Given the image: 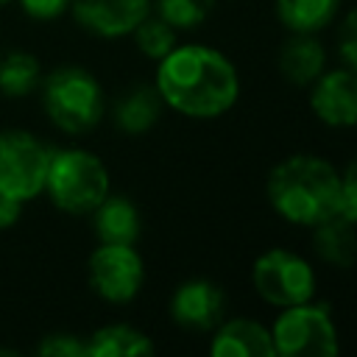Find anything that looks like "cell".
Wrapping results in <instances>:
<instances>
[{
  "mask_svg": "<svg viewBox=\"0 0 357 357\" xmlns=\"http://www.w3.org/2000/svg\"><path fill=\"white\" fill-rule=\"evenodd\" d=\"M165 112V100L153 84H134L112 103V123L120 134L142 137L148 134Z\"/></svg>",
  "mask_w": 357,
  "mask_h": 357,
  "instance_id": "4fadbf2b",
  "label": "cell"
},
{
  "mask_svg": "<svg viewBox=\"0 0 357 357\" xmlns=\"http://www.w3.org/2000/svg\"><path fill=\"white\" fill-rule=\"evenodd\" d=\"M8 3H11V0H0V8H3V6H8Z\"/></svg>",
  "mask_w": 357,
  "mask_h": 357,
  "instance_id": "4316f807",
  "label": "cell"
},
{
  "mask_svg": "<svg viewBox=\"0 0 357 357\" xmlns=\"http://www.w3.org/2000/svg\"><path fill=\"white\" fill-rule=\"evenodd\" d=\"M22 212H25V204L22 201L0 192V231H11L20 223Z\"/></svg>",
  "mask_w": 357,
  "mask_h": 357,
  "instance_id": "484cf974",
  "label": "cell"
},
{
  "mask_svg": "<svg viewBox=\"0 0 357 357\" xmlns=\"http://www.w3.org/2000/svg\"><path fill=\"white\" fill-rule=\"evenodd\" d=\"M343 0H273L276 20L287 33H321L340 14Z\"/></svg>",
  "mask_w": 357,
  "mask_h": 357,
  "instance_id": "d6986e66",
  "label": "cell"
},
{
  "mask_svg": "<svg viewBox=\"0 0 357 357\" xmlns=\"http://www.w3.org/2000/svg\"><path fill=\"white\" fill-rule=\"evenodd\" d=\"M251 282L257 296L271 307H293L315 298V271L312 265L287 248H268L254 259Z\"/></svg>",
  "mask_w": 357,
  "mask_h": 357,
  "instance_id": "52a82bcc",
  "label": "cell"
},
{
  "mask_svg": "<svg viewBox=\"0 0 357 357\" xmlns=\"http://www.w3.org/2000/svg\"><path fill=\"white\" fill-rule=\"evenodd\" d=\"M17 6L33 22H53L64 14H70L73 0H17Z\"/></svg>",
  "mask_w": 357,
  "mask_h": 357,
  "instance_id": "d4e9b609",
  "label": "cell"
},
{
  "mask_svg": "<svg viewBox=\"0 0 357 357\" xmlns=\"http://www.w3.org/2000/svg\"><path fill=\"white\" fill-rule=\"evenodd\" d=\"M153 86L165 109L190 120L223 117L240 98V75L229 56L209 45H176L156 61Z\"/></svg>",
  "mask_w": 357,
  "mask_h": 357,
  "instance_id": "6da1fadb",
  "label": "cell"
},
{
  "mask_svg": "<svg viewBox=\"0 0 357 357\" xmlns=\"http://www.w3.org/2000/svg\"><path fill=\"white\" fill-rule=\"evenodd\" d=\"M276 357H329L340 351V335L329 304L301 301L282 307L271 326Z\"/></svg>",
  "mask_w": 357,
  "mask_h": 357,
  "instance_id": "5b68a950",
  "label": "cell"
},
{
  "mask_svg": "<svg viewBox=\"0 0 357 357\" xmlns=\"http://www.w3.org/2000/svg\"><path fill=\"white\" fill-rule=\"evenodd\" d=\"M36 95L47 123L67 137L95 131L106 117L103 84L84 64H59L42 73Z\"/></svg>",
  "mask_w": 357,
  "mask_h": 357,
  "instance_id": "3957f363",
  "label": "cell"
},
{
  "mask_svg": "<svg viewBox=\"0 0 357 357\" xmlns=\"http://www.w3.org/2000/svg\"><path fill=\"white\" fill-rule=\"evenodd\" d=\"M215 8V0H151V11L176 31L201 28Z\"/></svg>",
  "mask_w": 357,
  "mask_h": 357,
  "instance_id": "44dd1931",
  "label": "cell"
},
{
  "mask_svg": "<svg viewBox=\"0 0 357 357\" xmlns=\"http://www.w3.org/2000/svg\"><path fill=\"white\" fill-rule=\"evenodd\" d=\"M84 343H86V357H142L156 351V343L142 329L123 321L92 329L84 337Z\"/></svg>",
  "mask_w": 357,
  "mask_h": 357,
  "instance_id": "2e32d148",
  "label": "cell"
},
{
  "mask_svg": "<svg viewBox=\"0 0 357 357\" xmlns=\"http://www.w3.org/2000/svg\"><path fill=\"white\" fill-rule=\"evenodd\" d=\"M335 47H337L340 64L357 73V6L346 11V17L340 20L337 33H335Z\"/></svg>",
  "mask_w": 357,
  "mask_h": 357,
  "instance_id": "603a6c76",
  "label": "cell"
},
{
  "mask_svg": "<svg viewBox=\"0 0 357 357\" xmlns=\"http://www.w3.org/2000/svg\"><path fill=\"white\" fill-rule=\"evenodd\" d=\"M112 192V178L106 162L78 145L53 148L45 192L47 201L73 218H86Z\"/></svg>",
  "mask_w": 357,
  "mask_h": 357,
  "instance_id": "277c9868",
  "label": "cell"
},
{
  "mask_svg": "<svg viewBox=\"0 0 357 357\" xmlns=\"http://www.w3.org/2000/svg\"><path fill=\"white\" fill-rule=\"evenodd\" d=\"M39 357H86V343L75 332H47L33 346Z\"/></svg>",
  "mask_w": 357,
  "mask_h": 357,
  "instance_id": "7402d4cb",
  "label": "cell"
},
{
  "mask_svg": "<svg viewBox=\"0 0 357 357\" xmlns=\"http://www.w3.org/2000/svg\"><path fill=\"white\" fill-rule=\"evenodd\" d=\"M279 75L293 86H310L326 70V50L318 33H287L276 56Z\"/></svg>",
  "mask_w": 357,
  "mask_h": 357,
  "instance_id": "9a60e30c",
  "label": "cell"
},
{
  "mask_svg": "<svg viewBox=\"0 0 357 357\" xmlns=\"http://www.w3.org/2000/svg\"><path fill=\"white\" fill-rule=\"evenodd\" d=\"M92 231L98 243H126L134 245L142 234V215L139 206L123 195V192H109L92 212Z\"/></svg>",
  "mask_w": 357,
  "mask_h": 357,
  "instance_id": "5bb4252c",
  "label": "cell"
},
{
  "mask_svg": "<svg viewBox=\"0 0 357 357\" xmlns=\"http://www.w3.org/2000/svg\"><path fill=\"white\" fill-rule=\"evenodd\" d=\"M310 109L329 128L357 126V73L349 67L324 70L310 84Z\"/></svg>",
  "mask_w": 357,
  "mask_h": 357,
  "instance_id": "8fae6325",
  "label": "cell"
},
{
  "mask_svg": "<svg viewBox=\"0 0 357 357\" xmlns=\"http://www.w3.org/2000/svg\"><path fill=\"white\" fill-rule=\"evenodd\" d=\"M312 248L321 262L332 268H351L357 262V223L332 215L312 226Z\"/></svg>",
  "mask_w": 357,
  "mask_h": 357,
  "instance_id": "e0dca14e",
  "label": "cell"
},
{
  "mask_svg": "<svg viewBox=\"0 0 357 357\" xmlns=\"http://www.w3.org/2000/svg\"><path fill=\"white\" fill-rule=\"evenodd\" d=\"M170 321L187 332H212L226 312V293L212 279L181 282L167 304Z\"/></svg>",
  "mask_w": 357,
  "mask_h": 357,
  "instance_id": "9c48e42d",
  "label": "cell"
},
{
  "mask_svg": "<svg viewBox=\"0 0 357 357\" xmlns=\"http://www.w3.org/2000/svg\"><path fill=\"white\" fill-rule=\"evenodd\" d=\"M53 145L28 128L0 131V192L28 204L45 192Z\"/></svg>",
  "mask_w": 357,
  "mask_h": 357,
  "instance_id": "8992f818",
  "label": "cell"
},
{
  "mask_svg": "<svg viewBox=\"0 0 357 357\" xmlns=\"http://www.w3.org/2000/svg\"><path fill=\"white\" fill-rule=\"evenodd\" d=\"M151 14V0H73L70 17L98 39H123Z\"/></svg>",
  "mask_w": 357,
  "mask_h": 357,
  "instance_id": "30bf717a",
  "label": "cell"
},
{
  "mask_svg": "<svg viewBox=\"0 0 357 357\" xmlns=\"http://www.w3.org/2000/svg\"><path fill=\"white\" fill-rule=\"evenodd\" d=\"M337 215L357 223V156L340 170V190H337Z\"/></svg>",
  "mask_w": 357,
  "mask_h": 357,
  "instance_id": "cb8c5ba5",
  "label": "cell"
},
{
  "mask_svg": "<svg viewBox=\"0 0 357 357\" xmlns=\"http://www.w3.org/2000/svg\"><path fill=\"white\" fill-rule=\"evenodd\" d=\"M42 81V61L36 53L25 47H3L0 50V98L22 100L36 95Z\"/></svg>",
  "mask_w": 357,
  "mask_h": 357,
  "instance_id": "ac0fdd59",
  "label": "cell"
},
{
  "mask_svg": "<svg viewBox=\"0 0 357 357\" xmlns=\"http://www.w3.org/2000/svg\"><path fill=\"white\" fill-rule=\"evenodd\" d=\"M340 170L315 153H293L276 162L265 178V195L271 209L301 229L337 215Z\"/></svg>",
  "mask_w": 357,
  "mask_h": 357,
  "instance_id": "7a4b0ae2",
  "label": "cell"
},
{
  "mask_svg": "<svg viewBox=\"0 0 357 357\" xmlns=\"http://www.w3.org/2000/svg\"><path fill=\"white\" fill-rule=\"evenodd\" d=\"M134 45L142 56H148L151 61H162L176 45H178V31L173 25H167L162 17H156L153 11L131 31Z\"/></svg>",
  "mask_w": 357,
  "mask_h": 357,
  "instance_id": "ffe728a7",
  "label": "cell"
},
{
  "mask_svg": "<svg viewBox=\"0 0 357 357\" xmlns=\"http://www.w3.org/2000/svg\"><path fill=\"white\" fill-rule=\"evenodd\" d=\"M86 282L106 304H128L145 284V262L134 245L98 243L86 257Z\"/></svg>",
  "mask_w": 357,
  "mask_h": 357,
  "instance_id": "ba28073f",
  "label": "cell"
},
{
  "mask_svg": "<svg viewBox=\"0 0 357 357\" xmlns=\"http://www.w3.org/2000/svg\"><path fill=\"white\" fill-rule=\"evenodd\" d=\"M212 357H276L271 326L251 318H223L209 337Z\"/></svg>",
  "mask_w": 357,
  "mask_h": 357,
  "instance_id": "7c38bea8",
  "label": "cell"
}]
</instances>
